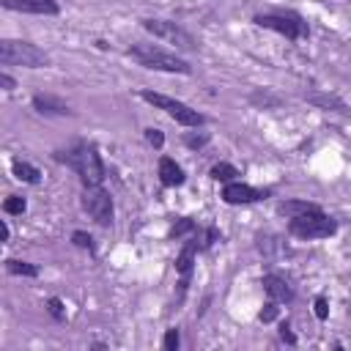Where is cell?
Masks as SVG:
<instances>
[{"instance_id": "cell-2", "label": "cell", "mask_w": 351, "mask_h": 351, "mask_svg": "<svg viewBox=\"0 0 351 351\" xmlns=\"http://www.w3.org/2000/svg\"><path fill=\"white\" fill-rule=\"evenodd\" d=\"M129 58L137 60L143 69H154V71H170V74H192V66L178 58L176 52H167L156 44H132L129 47Z\"/></svg>"}, {"instance_id": "cell-7", "label": "cell", "mask_w": 351, "mask_h": 351, "mask_svg": "<svg viewBox=\"0 0 351 351\" xmlns=\"http://www.w3.org/2000/svg\"><path fill=\"white\" fill-rule=\"evenodd\" d=\"M82 211L101 228H110L112 225V217H115V208H112V197L110 192L99 184V186H82Z\"/></svg>"}, {"instance_id": "cell-11", "label": "cell", "mask_w": 351, "mask_h": 351, "mask_svg": "<svg viewBox=\"0 0 351 351\" xmlns=\"http://www.w3.org/2000/svg\"><path fill=\"white\" fill-rule=\"evenodd\" d=\"M200 239H186L184 241V247H181V252H178V258H176V271L181 274V293L186 291V280H189V274H192V263H195V255H197V250H203V244H197Z\"/></svg>"}, {"instance_id": "cell-13", "label": "cell", "mask_w": 351, "mask_h": 351, "mask_svg": "<svg viewBox=\"0 0 351 351\" xmlns=\"http://www.w3.org/2000/svg\"><path fill=\"white\" fill-rule=\"evenodd\" d=\"M33 110L41 115H71V107L63 99H55L49 93H36L33 96Z\"/></svg>"}, {"instance_id": "cell-21", "label": "cell", "mask_w": 351, "mask_h": 351, "mask_svg": "<svg viewBox=\"0 0 351 351\" xmlns=\"http://www.w3.org/2000/svg\"><path fill=\"white\" fill-rule=\"evenodd\" d=\"M47 310H49V315H52V318H58V321H63V318H66L63 299H58V296H49V299H47Z\"/></svg>"}, {"instance_id": "cell-29", "label": "cell", "mask_w": 351, "mask_h": 351, "mask_svg": "<svg viewBox=\"0 0 351 351\" xmlns=\"http://www.w3.org/2000/svg\"><path fill=\"white\" fill-rule=\"evenodd\" d=\"M217 241H219L217 228H208V230H206V239H203V247H211V244H217Z\"/></svg>"}, {"instance_id": "cell-27", "label": "cell", "mask_w": 351, "mask_h": 351, "mask_svg": "<svg viewBox=\"0 0 351 351\" xmlns=\"http://www.w3.org/2000/svg\"><path fill=\"white\" fill-rule=\"evenodd\" d=\"M280 337H282L285 343H291V346L296 343V335L291 332V326H288V321H282V324H280Z\"/></svg>"}, {"instance_id": "cell-1", "label": "cell", "mask_w": 351, "mask_h": 351, "mask_svg": "<svg viewBox=\"0 0 351 351\" xmlns=\"http://www.w3.org/2000/svg\"><path fill=\"white\" fill-rule=\"evenodd\" d=\"M55 159L58 162H66L80 176L82 186H99L104 181V176H107L104 162L99 156V148L93 143H85V140L77 143V145H71L69 151H58Z\"/></svg>"}, {"instance_id": "cell-8", "label": "cell", "mask_w": 351, "mask_h": 351, "mask_svg": "<svg viewBox=\"0 0 351 351\" xmlns=\"http://www.w3.org/2000/svg\"><path fill=\"white\" fill-rule=\"evenodd\" d=\"M143 27L148 33H154L156 38L178 47V49H197V41L189 30H184L178 22H170V19H143Z\"/></svg>"}, {"instance_id": "cell-5", "label": "cell", "mask_w": 351, "mask_h": 351, "mask_svg": "<svg viewBox=\"0 0 351 351\" xmlns=\"http://www.w3.org/2000/svg\"><path fill=\"white\" fill-rule=\"evenodd\" d=\"M140 99L143 101H148V104H154L156 110H165L173 121H178L181 126H203L206 123V118L197 112V110H192L189 104H184V101H178V99H173V96H165V93H156V90H148V88H143L140 90Z\"/></svg>"}, {"instance_id": "cell-20", "label": "cell", "mask_w": 351, "mask_h": 351, "mask_svg": "<svg viewBox=\"0 0 351 351\" xmlns=\"http://www.w3.org/2000/svg\"><path fill=\"white\" fill-rule=\"evenodd\" d=\"M25 208H27V203H25V197H19V195H11V197L3 200V211H5V214H22Z\"/></svg>"}, {"instance_id": "cell-25", "label": "cell", "mask_w": 351, "mask_h": 351, "mask_svg": "<svg viewBox=\"0 0 351 351\" xmlns=\"http://www.w3.org/2000/svg\"><path fill=\"white\" fill-rule=\"evenodd\" d=\"M277 310H280V307H277V302H274V299H269V302L263 304V310H261V321H263V324L274 321V318H277Z\"/></svg>"}, {"instance_id": "cell-16", "label": "cell", "mask_w": 351, "mask_h": 351, "mask_svg": "<svg viewBox=\"0 0 351 351\" xmlns=\"http://www.w3.org/2000/svg\"><path fill=\"white\" fill-rule=\"evenodd\" d=\"M5 271H8V274H16V277H38V266H36V263L16 261V258H8V261H5Z\"/></svg>"}, {"instance_id": "cell-6", "label": "cell", "mask_w": 351, "mask_h": 351, "mask_svg": "<svg viewBox=\"0 0 351 351\" xmlns=\"http://www.w3.org/2000/svg\"><path fill=\"white\" fill-rule=\"evenodd\" d=\"M252 22H255L258 27H266V30H274V33L285 36L288 41H299V38H304V36L310 33L307 22H304L299 14H291V11H285V14H282V11L255 14Z\"/></svg>"}, {"instance_id": "cell-4", "label": "cell", "mask_w": 351, "mask_h": 351, "mask_svg": "<svg viewBox=\"0 0 351 351\" xmlns=\"http://www.w3.org/2000/svg\"><path fill=\"white\" fill-rule=\"evenodd\" d=\"M0 63L3 66H25V69H44L49 66V55L38 49L30 41H14L3 38L0 41Z\"/></svg>"}, {"instance_id": "cell-26", "label": "cell", "mask_w": 351, "mask_h": 351, "mask_svg": "<svg viewBox=\"0 0 351 351\" xmlns=\"http://www.w3.org/2000/svg\"><path fill=\"white\" fill-rule=\"evenodd\" d=\"M178 343H181V335H178V329H167V335H165V340H162V348H167V351H176V348H178Z\"/></svg>"}, {"instance_id": "cell-3", "label": "cell", "mask_w": 351, "mask_h": 351, "mask_svg": "<svg viewBox=\"0 0 351 351\" xmlns=\"http://www.w3.org/2000/svg\"><path fill=\"white\" fill-rule=\"evenodd\" d=\"M335 230H337V222L321 206L288 219V233L296 236V239H304V241H310V239H329Z\"/></svg>"}, {"instance_id": "cell-19", "label": "cell", "mask_w": 351, "mask_h": 351, "mask_svg": "<svg viewBox=\"0 0 351 351\" xmlns=\"http://www.w3.org/2000/svg\"><path fill=\"white\" fill-rule=\"evenodd\" d=\"M186 233H197V225H195L189 217H181V219H176V225L170 228V236L181 239V236H186Z\"/></svg>"}, {"instance_id": "cell-12", "label": "cell", "mask_w": 351, "mask_h": 351, "mask_svg": "<svg viewBox=\"0 0 351 351\" xmlns=\"http://www.w3.org/2000/svg\"><path fill=\"white\" fill-rule=\"evenodd\" d=\"M261 285H263V291L269 293V299H274L277 304H280V302H282V304L293 302V288H291V282H288L285 277H280V274H263Z\"/></svg>"}, {"instance_id": "cell-18", "label": "cell", "mask_w": 351, "mask_h": 351, "mask_svg": "<svg viewBox=\"0 0 351 351\" xmlns=\"http://www.w3.org/2000/svg\"><path fill=\"white\" fill-rule=\"evenodd\" d=\"M208 176H211L214 181H222V184H228V181H236L239 170H236L230 162H217V165L208 170Z\"/></svg>"}, {"instance_id": "cell-10", "label": "cell", "mask_w": 351, "mask_h": 351, "mask_svg": "<svg viewBox=\"0 0 351 351\" xmlns=\"http://www.w3.org/2000/svg\"><path fill=\"white\" fill-rule=\"evenodd\" d=\"M0 3L8 11H22V14H38V16H55V14H60L58 0H0Z\"/></svg>"}, {"instance_id": "cell-15", "label": "cell", "mask_w": 351, "mask_h": 351, "mask_svg": "<svg viewBox=\"0 0 351 351\" xmlns=\"http://www.w3.org/2000/svg\"><path fill=\"white\" fill-rule=\"evenodd\" d=\"M11 170H14V176H16L19 181H25V184H38V181H41V170L33 167L30 162L14 159V162H11Z\"/></svg>"}, {"instance_id": "cell-9", "label": "cell", "mask_w": 351, "mask_h": 351, "mask_svg": "<svg viewBox=\"0 0 351 351\" xmlns=\"http://www.w3.org/2000/svg\"><path fill=\"white\" fill-rule=\"evenodd\" d=\"M263 197H269V189H255L244 181H228L222 186V200L228 206H247V203H258Z\"/></svg>"}, {"instance_id": "cell-22", "label": "cell", "mask_w": 351, "mask_h": 351, "mask_svg": "<svg viewBox=\"0 0 351 351\" xmlns=\"http://www.w3.org/2000/svg\"><path fill=\"white\" fill-rule=\"evenodd\" d=\"M71 241H74L80 250H93V239H90L85 230H74V233H71Z\"/></svg>"}, {"instance_id": "cell-23", "label": "cell", "mask_w": 351, "mask_h": 351, "mask_svg": "<svg viewBox=\"0 0 351 351\" xmlns=\"http://www.w3.org/2000/svg\"><path fill=\"white\" fill-rule=\"evenodd\" d=\"M145 140H148V145H154V148H162L165 145V134H162V129H145Z\"/></svg>"}, {"instance_id": "cell-28", "label": "cell", "mask_w": 351, "mask_h": 351, "mask_svg": "<svg viewBox=\"0 0 351 351\" xmlns=\"http://www.w3.org/2000/svg\"><path fill=\"white\" fill-rule=\"evenodd\" d=\"M206 140H208L206 134H200V137H195V134H186V145H189V148H200V145H206Z\"/></svg>"}, {"instance_id": "cell-24", "label": "cell", "mask_w": 351, "mask_h": 351, "mask_svg": "<svg viewBox=\"0 0 351 351\" xmlns=\"http://www.w3.org/2000/svg\"><path fill=\"white\" fill-rule=\"evenodd\" d=\"M315 318L318 321H326L329 318V302H326V296H315Z\"/></svg>"}, {"instance_id": "cell-30", "label": "cell", "mask_w": 351, "mask_h": 351, "mask_svg": "<svg viewBox=\"0 0 351 351\" xmlns=\"http://www.w3.org/2000/svg\"><path fill=\"white\" fill-rule=\"evenodd\" d=\"M0 85H3V90H14V88H16L14 77H11V74H5V71L0 74Z\"/></svg>"}, {"instance_id": "cell-17", "label": "cell", "mask_w": 351, "mask_h": 351, "mask_svg": "<svg viewBox=\"0 0 351 351\" xmlns=\"http://www.w3.org/2000/svg\"><path fill=\"white\" fill-rule=\"evenodd\" d=\"M310 208H318L315 203H307V200H285V203H280L277 206V211L282 214V217H296V214H304V211H310Z\"/></svg>"}, {"instance_id": "cell-14", "label": "cell", "mask_w": 351, "mask_h": 351, "mask_svg": "<svg viewBox=\"0 0 351 351\" xmlns=\"http://www.w3.org/2000/svg\"><path fill=\"white\" fill-rule=\"evenodd\" d=\"M159 181L162 186H181L186 181L181 165H176V159L170 156H159Z\"/></svg>"}, {"instance_id": "cell-31", "label": "cell", "mask_w": 351, "mask_h": 351, "mask_svg": "<svg viewBox=\"0 0 351 351\" xmlns=\"http://www.w3.org/2000/svg\"><path fill=\"white\" fill-rule=\"evenodd\" d=\"M0 230H3V241H8V233H11V230H8V222H5V219L0 222Z\"/></svg>"}]
</instances>
